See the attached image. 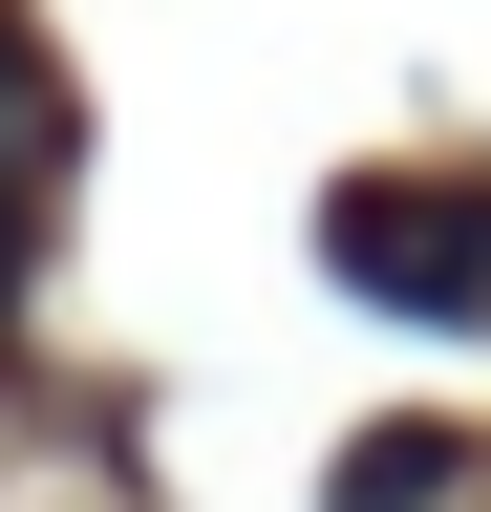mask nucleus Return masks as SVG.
Wrapping results in <instances>:
<instances>
[{
  "label": "nucleus",
  "instance_id": "f03ea898",
  "mask_svg": "<svg viewBox=\"0 0 491 512\" xmlns=\"http://www.w3.org/2000/svg\"><path fill=\"white\" fill-rule=\"evenodd\" d=\"M427 491H449V448H427V427H385V448L342 470V512H427Z\"/></svg>",
  "mask_w": 491,
  "mask_h": 512
},
{
  "label": "nucleus",
  "instance_id": "f257e3e1",
  "mask_svg": "<svg viewBox=\"0 0 491 512\" xmlns=\"http://www.w3.org/2000/svg\"><path fill=\"white\" fill-rule=\"evenodd\" d=\"M321 256H342L363 299H406V320H470V299H491V192L363 171V192H321Z\"/></svg>",
  "mask_w": 491,
  "mask_h": 512
}]
</instances>
